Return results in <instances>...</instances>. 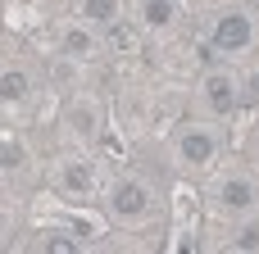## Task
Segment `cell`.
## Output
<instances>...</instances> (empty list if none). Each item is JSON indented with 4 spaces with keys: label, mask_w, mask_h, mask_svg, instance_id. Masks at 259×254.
<instances>
[{
    "label": "cell",
    "mask_w": 259,
    "mask_h": 254,
    "mask_svg": "<svg viewBox=\"0 0 259 254\" xmlns=\"http://www.w3.org/2000/svg\"><path fill=\"white\" fill-rule=\"evenodd\" d=\"M200 100H205V109H209L214 118H228V114H237V105H241V86H237L232 73H205Z\"/></svg>",
    "instance_id": "5"
},
{
    "label": "cell",
    "mask_w": 259,
    "mask_h": 254,
    "mask_svg": "<svg viewBox=\"0 0 259 254\" xmlns=\"http://www.w3.org/2000/svg\"><path fill=\"white\" fill-rule=\"evenodd\" d=\"M173 18H178L173 0H141V23H146L150 32H168Z\"/></svg>",
    "instance_id": "11"
},
{
    "label": "cell",
    "mask_w": 259,
    "mask_h": 254,
    "mask_svg": "<svg viewBox=\"0 0 259 254\" xmlns=\"http://www.w3.org/2000/svg\"><path fill=\"white\" fill-rule=\"evenodd\" d=\"M82 18H87L91 27H118L123 0H82Z\"/></svg>",
    "instance_id": "10"
},
{
    "label": "cell",
    "mask_w": 259,
    "mask_h": 254,
    "mask_svg": "<svg viewBox=\"0 0 259 254\" xmlns=\"http://www.w3.org/2000/svg\"><path fill=\"white\" fill-rule=\"evenodd\" d=\"M27 100H32V73H23V68H5V73H0V105L23 109Z\"/></svg>",
    "instance_id": "9"
},
{
    "label": "cell",
    "mask_w": 259,
    "mask_h": 254,
    "mask_svg": "<svg viewBox=\"0 0 259 254\" xmlns=\"http://www.w3.org/2000/svg\"><path fill=\"white\" fill-rule=\"evenodd\" d=\"M27 168V150L18 141H0V173H23Z\"/></svg>",
    "instance_id": "13"
},
{
    "label": "cell",
    "mask_w": 259,
    "mask_h": 254,
    "mask_svg": "<svg viewBox=\"0 0 259 254\" xmlns=\"http://www.w3.org/2000/svg\"><path fill=\"white\" fill-rule=\"evenodd\" d=\"M5 227H9V223H5V214H0V236H5Z\"/></svg>",
    "instance_id": "16"
},
{
    "label": "cell",
    "mask_w": 259,
    "mask_h": 254,
    "mask_svg": "<svg viewBox=\"0 0 259 254\" xmlns=\"http://www.w3.org/2000/svg\"><path fill=\"white\" fill-rule=\"evenodd\" d=\"M241 95H246V100H259V73L246 77V91H241Z\"/></svg>",
    "instance_id": "15"
},
{
    "label": "cell",
    "mask_w": 259,
    "mask_h": 254,
    "mask_svg": "<svg viewBox=\"0 0 259 254\" xmlns=\"http://www.w3.org/2000/svg\"><path fill=\"white\" fill-rule=\"evenodd\" d=\"M105 205H109V218H114V223H146L150 209H155V195H150L146 182L123 177V182L109 186V200H105Z\"/></svg>",
    "instance_id": "1"
},
{
    "label": "cell",
    "mask_w": 259,
    "mask_h": 254,
    "mask_svg": "<svg viewBox=\"0 0 259 254\" xmlns=\"http://www.w3.org/2000/svg\"><path fill=\"white\" fill-rule=\"evenodd\" d=\"M228 250H237V254H250V250H259V223H246L232 241H228Z\"/></svg>",
    "instance_id": "14"
},
{
    "label": "cell",
    "mask_w": 259,
    "mask_h": 254,
    "mask_svg": "<svg viewBox=\"0 0 259 254\" xmlns=\"http://www.w3.org/2000/svg\"><path fill=\"white\" fill-rule=\"evenodd\" d=\"M64 123H68V127H73L82 141H96V136H100V123H105V114H100V105H96L91 95H82V100H73V105H68Z\"/></svg>",
    "instance_id": "6"
},
{
    "label": "cell",
    "mask_w": 259,
    "mask_h": 254,
    "mask_svg": "<svg viewBox=\"0 0 259 254\" xmlns=\"http://www.w3.org/2000/svg\"><path fill=\"white\" fill-rule=\"evenodd\" d=\"M255 45V18L246 9H228L214 18V50H228V55H241Z\"/></svg>",
    "instance_id": "4"
},
{
    "label": "cell",
    "mask_w": 259,
    "mask_h": 254,
    "mask_svg": "<svg viewBox=\"0 0 259 254\" xmlns=\"http://www.w3.org/2000/svg\"><path fill=\"white\" fill-rule=\"evenodd\" d=\"M32 250H41V254H77L82 241H73L68 232H41V236L32 241Z\"/></svg>",
    "instance_id": "12"
},
{
    "label": "cell",
    "mask_w": 259,
    "mask_h": 254,
    "mask_svg": "<svg viewBox=\"0 0 259 254\" xmlns=\"http://www.w3.org/2000/svg\"><path fill=\"white\" fill-rule=\"evenodd\" d=\"M214 205H219V214H228V218H246V214H255V209H259V182H255V177H246V173L223 177L219 191H214Z\"/></svg>",
    "instance_id": "2"
},
{
    "label": "cell",
    "mask_w": 259,
    "mask_h": 254,
    "mask_svg": "<svg viewBox=\"0 0 259 254\" xmlns=\"http://www.w3.org/2000/svg\"><path fill=\"white\" fill-rule=\"evenodd\" d=\"M178 159L187 168H214V159H219V132L205 127V123H187L178 132Z\"/></svg>",
    "instance_id": "3"
},
{
    "label": "cell",
    "mask_w": 259,
    "mask_h": 254,
    "mask_svg": "<svg viewBox=\"0 0 259 254\" xmlns=\"http://www.w3.org/2000/svg\"><path fill=\"white\" fill-rule=\"evenodd\" d=\"M59 55L87 64V59L100 55V41H96V32H91L87 23H73V27H64V36H59Z\"/></svg>",
    "instance_id": "7"
},
{
    "label": "cell",
    "mask_w": 259,
    "mask_h": 254,
    "mask_svg": "<svg viewBox=\"0 0 259 254\" xmlns=\"http://www.w3.org/2000/svg\"><path fill=\"white\" fill-rule=\"evenodd\" d=\"M96 164H87V159H68V164H59V191H68V195H91L96 191Z\"/></svg>",
    "instance_id": "8"
}]
</instances>
